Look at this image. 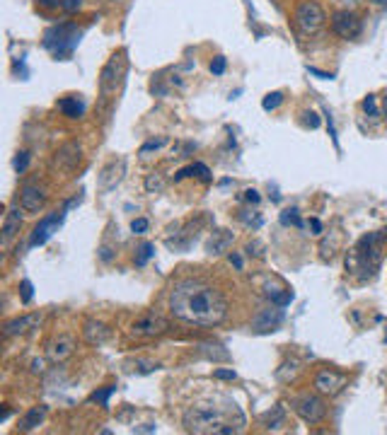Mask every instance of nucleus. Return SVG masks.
<instances>
[{
	"label": "nucleus",
	"instance_id": "f257e3e1",
	"mask_svg": "<svg viewBox=\"0 0 387 435\" xmlns=\"http://www.w3.org/2000/svg\"><path fill=\"white\" fill-rule=\"evenodd\" d=\"M169 312L186 324L215 327L228 317V300L201 278H184L169 290Z\"/></svg>",
	"mask_w": 387,
	"mask_h": 435
},
{
	"label": "nucleus",
	"instance_id": "6ab92c4d",
	"mask_svg": "<svg viewBox=\"0 0 387 435\" xmlns=\"http://www.w3.org/2000/svg\"><path fill=\"white\" fill-rule=\"evenodd\" d=\"M83 337L90 346H102L104 341L109 339V327L104 322H97V320H87L85 322V329H83Z\"/></svg>",
	"mask_w": 387,
	"mask_h": 435
},
{
	"label": "nucleus",
	"instance_id": "c03bdc74",
	"mask_svg": "<svg viewBox=\"0 0 387 435\" xmlns=\"http://www.w3.org/2000/svg\"><path fill=\"white\" fill-rule=\"evenodd\" d=\"M230 261L235 264V269H242V256L240 254H230Z\"/></svg>",
	"mask_w": 387,
	"mask_h": 435
},
{
	"label": "nucleus",
	"instance_id": "f8f14e48",
	"mask_svg": "<svg viewBox=\"0 0 387 435\" xmlns=\"http://www.w3.org/2000/svg\"><path fill=\"white\" fill-rule=\"evenodd\" d=\"M124 172H126V160H111L109 164H104V169L99 172V191H111V189H116V184H119L121 179H124Z\"/></svg>",
	"mask_w": 387,
	"mask_h": 435
},
{
	"label": "nucleus",
	"instance_id": "7c9ffc66",
	"mask_svg": "<svg viewBox=\"0 0 387 435\" xmlns=\"http://www.w3.org/2000/svg\"><path fill=\"white\" fill-rule=\"evenodd\" d=\"M167 145V138H157V140H148V143H143V148H140V155H148V152L152 150H160V148H165Z\"/></svg>",
	"mask_w": 387,
	"mask_h": 435
},
{
	"label": "nucleus",
	"instance_id": "c85d7f7f",
	"mask_svg": "<svg viewBox=\"0 0 387 435\" xmlns=\"http://www.w3.org/2000/svg\"><path fill=\"white\" fill-rule=\"evenodd\" d=\"M264 423H267V428H279L284 423V407H274V414L264 416Z\"/></svg>",
	"mask_w": 387,
	"mask_h": 435
},
{
	"label": "nucleus",
	"instance_id": "f3484780",
	"mask_svg": "<svg viewBox=\"0 0 387 435\" xmlns=\"http://www.w3.org/2000/svg\"><path fill=\"white\" fill-rule=\"evenodd\" d=\"M281 320H284V310L281 307H269V310H262L259 315L254 317V322H252V327H254V332H274L279 324H281Z\"/></svg>",
	"mask_w": 387,
	"mask_h": 435
},
{
	"label": "nucleus",
	"instance_id": "cd10ccee",
	"mask_svg": "<svg viewBox=\"0 0 387 435\" xmlns=\"http://www.w3.org/2000/svg\"><path fill=\"white\" fill-rule=\"evenodd\" d=\"M131 366H133L131 370H136L138 375H148V373H155V370L160 368V366H157V363H152V361H143V358H138V361H133Z\"/></svg>",
	"mask_w": 387,
	"mask_h": 435
},
{
	"label": "nucleus",
	"instance_id": "b1692460",
	"mask_svg": "<svg viewBox=\"0 0 387 435\" xmlns=\"http://www.w3.org/2000/svg\"><path fill=\"white\" fill-rule=\"evenodd\" d=\"M116 392V387L114 385H109V387H104V390H97V392H92L90 395V402L92 404H99L102 409H109V397L114 395Z\"/></svg>",
	"mask_w": 387,
	"mask_h": 435
},
{
	"label": "nucleus",
	"instance_id": "6e6552de",
	"mask_svg": "<svg viewBox=\"0 0 387 435\" xmlns=\"http://www.w3.org/2000/svg\"><path fill=\"white\" fill-rule=\"evenodd\" d=\"M68 210H58V213H51L46 215L44 220H39V225L34 227L32 237H29V247H42L49 242L51 237H54V232H58V227L63 225V218H66Z\"/></svg>",
	"mask_w": 387,
	"mask_h": 435
},
{
	"label": "nucleus",
	"instance_id": "dca6fc26",
	"mask_svg": "<svg viewBox=\"0 0 387 435\" xmlns=\"http://www.w3.org/2000/svg\"><path fill=\"white\" fill-rule=\"evenodd\" d=\"M20 227H22V215L17 208H10L5 213V220H3V232H0V244L8 249L10 244L15 242V237L20 235Z\"/></svg>",
	"mask_w": 387,
	"mask_h": 435
},
{
	"label": "nucleus",
	"instance_id": "c756f323",
	"mask_svg": "<svg viewBox=\"0 0 387 435\" xmlns=\"http://www.w3.org/2000/svg\"><path fill=\"white\" fill-rule=\"evenodd\" d=\"M281 102H284V95H281V92H269V95L264 97L262 107L267 109V111H274V109L281 107Z\"/></svg>",
	"mask_w": 387,
	"mask_h": 435
},
{
	"label": "nucleus",
	"instance_id": "bb28decb",
	"mask_svg": "<svg viewBox=\"0 0 387 435\" xmlns=\"http://www.w3.org/2000/svg\"><path fill=\"white\" fill-rule=\"evenodd\" d=\"M281 225H293V227H303V220H301V215H298V210L296 208H288V210H284L281 213Z\"/></svg>",
	"mask_w": 387,
	"mask_h": 435
},
{
	"label": "nucleus",
	"instance_id": "393cba45",
	"mask_svg": "<svg viewBox=\"0 0 387 435\" xmlns=\"http://www.w3.org/2000/svg\"><path fill=\"white\" fill-rule=\"evenodd\" d=\"M152 254H155V244H152V242H143L136 249V256H133V261H136V266H145Z\"/></svg>",
	"mask_w": 387,
	"mask_h": 435
},
{
	"label": "nucleus",
	"instance_id": "aec40b11",
	"mask_svg": "<svg viewBox=\"0 0 387 435\" xmlns=\"http://www.w3.org/2000/svg\"><path fill=\"white\" fill-rule=\"evenodd\" d=\"M46 414H49V407H44V404H39V407H32L27 411L25 416L20 419V431L22 433H32L37 426H42Z\"/></svg>",
	"mask_w": 387,
	"mask_h": 435
},
{
	"label": "nucleus",
	"instance_id": "58836bf2",
	"mask_svg": "<svg viewBox=\"0 0 387 435\" xmlns=\"http://www.w3.org/2000/svg\"><path fill=\"white\" fill-rule=\"evenodd\" d=\"M80 5H83V0H61V8L66 10V13H75Z\"/></svg>",
	"mask_w": 387,
	"mask_h": 435
},
{
	"label": "nucleus",
	"instance_id": "4be33fe9",
	"mask_svg": "<svg viewBox=\"0 0 387 435\" xmlns=\"http://www.w3.org/2000/svg\"><path fill=\"white\" fill-rule=\"evenodd\" d=\"M58 109H61L66 116H70V119H78V116L85 114V104L80 102L78 97H66V99H61V102H58Z\"/></svg>",
	"mask_w": 387,
	"mask_h": 435
},
{
	"label": "nucleus",
	"instance_id": "f704fd0d",
	"mask_svg": "<svg viewBox=\"0 0 387 435\" xmlns=\"http://www.w3.org/2000/svg\"><path fill=\"white\" fill-rule=\"evenodd\" d=\"M27 164H29V152H17V157H15V172L22 174V172L27 169Z\"/></svg>",
	"mask_w": 387,
	"mask_h": 435
},
{
	"label": "nucleus",
	"instance_id": "423d86ee",
	"mask_svg": "<svg viewBox=\"0 0 387 435\" xmlns=\"http://www.w3.org/2000/svg\"><path fill=\"white\" fill-rule=\"evenodd\" d=\"M126 75V58H124V51L114 54L107 61V66L102 68L99 73V87H102V95H111V92L119 90L121 80Z\"/></svg>",
	"mask_w": 387,
	"mask_h": 435
},
{
	"label": "nucleus",
	"instance_id": "473e14b6",
	"mask_svg": "<svg viewBox=\"0 0 387 435\" xmlns=\"http://www.w3.org/2000/svg\"><path fill=\"white\" fill-rule=\"evenodd\" d=\"M20 293H22V303H32V298H34V286H32V281H22L20 283Z\"/></svg>",
	"mask_w": 387,
	"mask_h": 435
},
{
	"label": "nucleus",
	"instance_id": "5701e85b",
	"mask_svg": "<svg viewBox=\"0 0 387 435\" xmlns=\"http://www.w3.org/2000/svg\"><path fill=\"white\" fill-rule=\"evenodd\" d=\"M201 177L203 181H208L211 179V172H208V167L206 164H201V162H194L189 164V167H184V169H179L177 174H174V181H181V179H186V177Z\"/></svg>",
	"mask_w": 387,
	"mask_h": 435
},
{
	"label": "nucleus",
	"instance_id": "49530a36",
	"mask_svg": "<svg viewBox=\"0 0 387 435\" xmlns=\"http://www.w3.org/2000/svg\"><path fill=\"white\" fill-rule=\"evenodd\" d=\"M32 370H34V373H42V370H44V363H42V361H34V363H32Z\"/></svg>",
	"mask_w": 387,
	"mask_h": 435
},
{
	"label": "nucleus",
	"instance_id": "20e7f679",
	"mask_svg": "<svg viewBox=\"0 0 387 435\" xmlns=\"http://www.w3.org/2000/svg\"><path fill=\"white\" fill-rule=\"evenodd\" d=\"M296 25L303 34H318L325 27V10L315 0H305L296 8Z\"/></svg>",
	"mask_w": 387,
	"mask_h": 435
},
{
	"label": "nucleus",
	"instance_id": "2eb2a0df",
	"mask_svg": "<svg viewBox=\"0 0 387 435\" xmlns=\"http://www.w3.org/2000/svg\"><path fill=\"white\" fill-rule=\"evenodd\" d=\"M39 322H42V315H22V317H15V320L5 322L3 334H5L8 339L22 337V334H29L32 329H37Z\"/></svg>",
	"mask_w": 387,
	"mask_h": 435
},
{
	"label": "nucleus",
	"instance_id": "4468645a",
	"mask_svg": "<svg viewBox=\"0 0 387 435\" xmlns=\"http://www.w3.org/2000/svg\"><path fill=\"white\" fill-rule=\"evenodd\" d=\"M75 351V339L68 337V334H61V337L51 339L49 346H46V358L51 363H63L66 358L73 356Z\"/></svg>",
	"mask_w": 387,
	"mask_h": 435
},
{
	"label": "nucleus",
	"instance_id": "de8ad7c7",
	"mask_svg": "<svg viewBox=\"0 0 387 435\" xmlns=\"http://www.w3.org/2000/svg\"><path fill=\"white\" fill-rule=\"evenodd\" d=\"M375 3H380V5H385V3H387V0H375Z\"/></svg>",
	"mask_w": 387,
	"mask_h": 435
},
{
	"label": "nucleus",
	"instance_id": "a19ab883",
	"mask_svg": "<svg viewBox=\"0 0 387 435\" xmlns=\"http://www.w3.org/2000/svg\"><path fill=\"white\" fill-rule=\"evenodd\" d=\"M262 249H264V247H262L259 242H254V244H249V247H247V254H249V256H252V254H254V256H262V254H264Z\"/></svg>",
	"mask_w": 387,
	"mask_h": 435
},
{
	"label": "nucleus",
	"instance_id": "e433bc0d",
	"mask_svg": "<svg viewBox=\"0 0 387 435\" xmlns=\"http://www.w3.org/2000/svg\"><path fill=\"white\" fill-rule=\"evenodd\" d=\"M213 378H215V380H237V373H235V370H223V368H218V370H213Z\"/></svg>",
	"mask_w": 387,
	"mask_h": 435
},
{
	"label": "nucleus",
	"instance_id": "79ce46f5",
	"mask_svg": "<svg viewBox=\"0 0 387 435\" xmlns=\"http://www.w3.org/2000/svg\"><path fill=\"white\" fill-rule=\"evenodd\" d=\"M305 116H308V119H305V123H308V126H313V128H318V126H320L318 116H315L313 111H305Z\"/></svg>",
	"mask_w": 387,
	"mask_h": 435
},
{
	"label": "nucleus",
	"instance_id": "c9c22d12",
	"mask_svg": "<svg viewBox=\"0 0 387 435\" xmlns=\"http://www.w3.org/2000/svg\"><path fill=\"white\" fill-rule=\"evenodd\" d=\"M211 73H213V75H223V73H225V58L215 56L213 63H211Z\"/></svg>",
	"mask_w": 387,
	"mask_h": 435
},
{
	"label": "nucleus",
	"instance_id": "4c0bfd02",
	"mask_svg": "<svg viewBox=\"0 0 387 435\" xmlns=\"http://www.w3.org/2000/svg\"><path fill=\"white\" fill-rule=\"evenodd\" d=\"M114 256H116V252L111 249V247H107V244H104V247H99V259H102L104 264H109Z\"/></svg>",
	"mask_w": 387,
	"mask_h": 435
},
{
	"label": "nucleus",
	"instance_id": "a18cd8bd",
	"mask_svg": "<svg viewBox=\"0 0 387 435\" xmlns=\"http://www.w3.org/2000/svg\"><path fill=\"white\" fill-rule=\"evenodd\" d=\"M39 3H42L44 8H56V5L61 3V0H39Z\"/></svg>",
	"mask_w": 387,
	"mask_h": 435
},
{
	"label": "nucleus",
	"instance_id": "f03ea898",
	"mask_svg": "<svg viewBox=\"0 0 387 435\" xmlns=\"http://www.w3.org/2000/svg\"><path fill=\"white\" fill-rule=\"evenodd\" d=\"M184 428L198 435H232L245 428V416L235 402H201L184 411Z\"/></svg>",
	"mask_w": 387,
	"mask_h": 435
},
{
	"label": "nucleus",
	"instance_id": "7ed1b4c3",
	"mask_svg": "<svg viewBox=\"0 0 387 435\" xmlns=\"http://www.w3.org/2000/svg\"><path fill=\"white\" fill-rule=\"evenodd\" d=\"M80 37H83V32H80L78 27L70 25V22H63V25H54L49 32L44 34V46L56 58L66 61V58L73 56V51H75V46H78Z\"/></svg>",
	"mask_w": 387,
	"mask_h": 435
},
{
	"label": "nucleus",
	"instance_id": "0eeeda50",
	"mask_svg": "<svg viewBox=\"0 0 387 435\" xmlns=\"http://www.w3.org/2000/svg\"><path fill=\"white\" fill-rule=\"evenodd\" d=\"M291 404H293V409H296V414L301 416L305 423H310V426L320 423L327 416L325 402H322V397H318V395H301V397L293 399Z\"/></svg>",
	"mask_w": 387,
	"mask_h": 435
},
{
	"label": "nucleus",
	"instance_id": "9d476101",
	"mask_svg": "<svg viewBox=\"0 0 387 435\" xmlns=\"http://www.w3.org/2000/svg\"><path fill=\"white\" fill-rule=\"evenodd\" d=\"M46 203V189L39 184H25L20 191V208L25 213H39Z\"/></svg>",
	"mask_w": 387,
	"mask_h": 435
},
{
	"label": "nucleus",
	"instance_id": "39448f33",
	"mask_svg": "<svg viewBox=\"0 0 387 435\" xmlns=\"http://www.w3.org/2000/svg\"><path fill=\"white\" fill-rule=\"evenodd\" d=\"M387 239V230L380 232H371L366 237H361L359 247H356V256L361 261V269H375L380 264V249H383V242Z\"/></svg>",
	"mask_w": 387,
	"mask_h": 435
},
{
	"label": "nucleus",
	"instance_id": "72a5a7b5",
	"mask_svg": "<svg viewBox=\"0 0 387 435\" xmlns=\"http://www.w3.org/2000/svg\"><path fill=\"white\" fill-rule=\"evenodd\" d=\"M148 227H150V222L145 220V218H136V220L131 222V232L133 235H145V232H148Z\"/></svg>",
	"mask_w": 387,
	"mask_h": 435
},
{
	"label": "nucleus",
	"instance_id": "37998d69",
	"mask_svg": "<svg viewBox=\"0 0 387 435\" xmlns=\"http://www.w3.org/2000/svg\"><path fill=\"white\" fill-rule=\"evenodd\" d=\"M310 225H313V235H320L322 232V222L318 220V218H313V220H310Z\"/></svg>",
	"mask_w": 387,
	"mask_h": 435
},
{
	"label": "nucleus",
	"instance_id": "ddd939ff",
	"mask_svg": "<svg viewBox=\"0 0 387 435\" xmlns=\"http://www.w3.org/2000/svg\"><path fill=\"white\" fill-rule=\"evenodd\" d=\"M346 385V378L342 373H334V370H320L318 378H315V387H318L320 395H327V397H334L344 390Z\"/></svg>",
	"mask_w": 387,
	"mask_h": 435
},
{
	"label": "nucleus",
	"instance_id": "a211bd4d",
	"mask_svg": "<svg viewBox=\"0 0 387 435\" xmlns=\"http://www.w3.org/2000/svg\"><path fill=\"white\" fill-rule=\"evenodd\" d=\"M78 162H80V145L78 143L63 145V148L56 152V160H54L56 167L63 169V172H73V169L78 167Z\"/></svg>",
	"mask_w": 387,
	"mask_h": 435
},
{
	"label": "nucleus",
	"instance_id": "9b49d317",
	"mask_svg": "<svg viewBox=\"0 0 387 435\" xmlns=\"http://www.w3.org/2000/svg\"><path fill=\"white\" fill-rule=\"evenodd\" d=\"M332 29L342 39H356L361 34V20L349 10H342V13L332 17Z\"/></svg>",
	"mask_w": 387,
	"mask_h": 435
},
{
	"label": "nucleus",
	"instance_id": "1a4fd4ad",
	"mask_svg": "<svg viewBox=\"0 0 387 435\" xmlns=\"http://www.w3.org/2000/svg\"><path fill=\"white\" fill-rule=\"evenodd\" d=\"M169 329V322L160 315H145L136 320L131 324V337H140V339H152V337H162Z\"/></svg>",
	"mask_w": 387,
	"mask_h": 435
},
{
	"label": "nucleus",
	"instance_id": "a878e982",
	"mask_svg": "<svg viewBox=\"0 0 387 435\" xmlns=\"http://www.w3.org/2000/svg\"><path fill=\"white\" fill-rule=\"evenodd\" d=\"M162 189H165V177L160 172H152L145 177V191L148 193H160Z\"/></svg>",
	"mask_w": 387,
	"mask_h": 435
},
{
	"label": "nucleus",
	"instance_id": "ea45409f",
	"mask_svg": "<svg viewBox=\"0 0 387 435\" xmlns=\"http://www.w3.org/2000/svg\"><path fill=\"white\" fill-rule=\"evenodd\" d=\"M245 198H247L249 203H259V201H262L259 191H254V189H247V191H245Z\"/></svg>",
	"mask_w": 387,
	"mask_h": 435
},
{
	"label": "nucleus",
	"instance_id": "2f4dec72",
	"mask_svg": "<svg viewBox=\"0 0 387 435\" xmlns=\"http://www.w3.org/2000/svg\"><path fill=\"white\" fill-rule=\"evenodd\" d=\"M363 111H366L371 119H378L380 116V111H378V104H375V97L373 95H368L366 99H363Z\"/></svg>",
	"mask_w": 387,
	"mask_h": 435
},
{
	"label": "nucleus",
	"instance_id": "412c9836",
	"mask_svg": "<svg viewBox=\"0 0 387 435\" xmlns=\"http://www.w3.org/2000/svg\"><path fill=\"white\" fill-rule=\"evenodd\" d=\"M230 244H232V232L215 230L206 242V252H208V254H213V256H218V254H223V252H228V247H230Z\"/></svg>",
	"mask_w": 387,
	"mask_h": 435
}]
</instances>
